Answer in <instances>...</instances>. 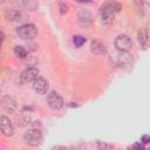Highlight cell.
Returning <instances> with one entry per match:
<instances>
[{"label": "cell", "instance_id": "obj_1", "mask_svg": "<svg viewBox=\"0 0 150 150\" xmlns=\"http://www.w3.org/2000/svg\"><path fill=\"white\" fill-rule=\"evenodd\" d=\"M121 9V5L117 2H105L102 7H101V20L103 23L108 25L112 21L114 15L116 12H120Z\"/></svg>", "mask_w": 150, "mask_h": 150}, {"label": "cell", "instance_id": "obj_2", "mask_svg": "<svg viewBox=\"0 0 150 150\" xmlns=\"http://www.w3.org/2000/svg\"><path fill=\"white\" fill-rule=\"evenodd\" d=\"M16 33H18L19 38H21L22 40H32L36 36L38 30L33 23H26V25L20 26L19 28H16Z\"/></svg>", "mask_w": 150, "mask_h": 150}, {"label": "cell", "instance_id": "obj_3", "mask_svg": "<svg viewBox=\"0 0 150 150\" xmlns=\"http://www.w3.org/2000/svg\"><path fill=\"white\" fill-rule=\"evenodd\" d=\"M23 138L29 145L36 146V145H40L42 143L43 136H42V132L39 129H29L25 132Z\"/></svg>", "mask_w": 150, "mask_h": 150}, {"label": "cell", "instance_id": "obj_4", "mask_svg": "<svg viewBox=\"0 0 150 150\" xmlns=\"http://www.w3.org/2000/svg\"><path fill=\"white\" fill-rule=\"evenodd\" d=\"M39 77V70L35 67H28L20 74V82L21 83H29L34 82Z\"/></svg>", "mask_w": 150, "mask_h": 150}, {"label": "cell", "instance_id": "obj_5", "mask_svg": "<svg viewBox=\"0 0 150 150\" xmlns=\"http://www.w3.org/2000/svg\"><path fill=\"white\" fill-rule=\"evenodd\" d=\"M115 47L120 52H128L132 47V41L128 35H120L115 40Z\"/></svg>", "mask_w": 150, "mask_h": 150}, {"label": "cell", "instance_id": "obj_6", "mask_svg": "<svg viewBox=\"0 0 150 150\" xmlns=\"http://www.w3.org/2000/svg\"><path fill=\"white\" fill-rule=\"evenodd\" d=\"M47 103H48V105H49L52 109L59 110V109H61L62 105H63V100H62V97L60 96L59 93H56V91H50V93L48 94V97H47Z\"/></svg>", "mask_w": 150, "mask_h": 150}, {"label": "cell", "instance_id": "obj_7", "mask_svg": "<svg viewBox=\"0 0 150 150\" xmlns=\"http://www.w3.org/2000/svg\"><path fill=\"white\" fill-rule=\"evenodd\" d=\"M1 107L6 112H14L16 109V100L12 95H4L1 98Z\"/></svg>", "mask_w": 150, "mask_h": 150}, {"label": "cell", "instance_id": "obj_8", "mask_svg": "<svg viewBox=\"0 0 150 150\" xmlns=\"http://www.w3.org/2000/svg\"><path fill=\"white\" fill-rule=\"evenodd\" d=\"M0 128H1V132L5 136H7V137L13 136V134H14V127H13V124L9 121L8 117H6V116H1L0 117Z\"/></svg>", "mask_w": 150, "mask_h": 150}, {"label": "cell", "instance_id": "obj_9", "mask_svg": "<svg viewBox=\"0 0 150 150\" xmlns=\"http://www.w3.org/2000/svg\"><path fill=\"white\" fill-rule=\"evenodd\" d=\"M77 21H79V25L81 27L88 28L91 25V21H93L90 12L88 9H81L79 12V15H77Z\"/></svg>", "mask_w": 150, "mask_h": 150}, {"label": "cell", "instance_id": "obj_10", "mask_svg": "<svg viewBox=\"0 0 150 150\" xmlns=\"http://www.w3.org/2000/svg\"><path fill=\"white\" fill-rule=\"evenodd\" d=\"M48 81L45 79V77H42V76H39L34 82H33V88H34V90L38 93V94H40V95H43V94H46L47 93V90H48Z\"/></svg>", "mask_w": 150, "mask_h": 150}, {"label": "cell", "instance_id": "obj_11", "mask_svg": "<svg viewBox=\"0 0 150 150\" xmlns=\"http://www.w3.org/2000/svg\"><path fill=\"white\" fill-rule=\"evenodd\" d=\"M90 49L94 54L96 55H103L105 54L107 52V48H105V45L104 42H102L101 40H94L91 42V46H90Z\"/></svg>", "mask_w": 150, "mask_h": 150}, {"label": "cell", "instance_id": "obj_12", "mask_svg": "<svg viewBox=\"0 0 150 150\" xmlns=\"http://www.w3.org/2000/svg\"><path fill=\"white\" fill-rule=\"evenodd\" d=\"M5 18L7 21H11V22L21 21L22 20V13L18 9H7L5 12Z\"/></svg>", "mask_w": 150, "mask_h": 150}, {"label": "cell", "instance_id": "obj_13", "mask_svg": "<svg viewBox=\"0 0 150 150\" xmlns=\"http://www.w3.org/2000/svg\"><path fill=\"white\" fill-rule=\"evenodd\" d=\"M13 52H14V55L18 56V57H20V59H25L27 56V50L22 46H15L14 49H13Z\"/></svg>", "mask_w": 150, "mask_h": 150}, {"label": "cell", "instance_id": "obj_14", "mask_svg": "<svg viewBox=\"0 0 150 150\" xmlns=\"http://www.w3.org/2000/svg\"><path fill=\"white\" fill-rule=\"evenodd\" d=\"M73 43L79 48V47H81V46H83L86 43V38L82 36V35H75L73 38Z\"/></svg>", "mask_w": 150, "mask_h": 150}, {"label": "cell", "instance_id": "obj_15", "mask_svg": "<svg viewBox=\"0 0 150 150\" xmlns=\"http://www.w3.org/2000/svg\"><path fill=\"white\" fill-rule=\"evenodd\" d=\"M138 41L142 46H145L146 45V41H148V35H146V32L145 30H141L138 33Z\"/></svg>", "mask_w": 150, "mask_h": 150}, {"label": "cell", "instance_id": "obj_16", "mask_svg": "<svg viewBox=\"0 0 150 150\" xmlns=\"http://www.w3.org/2000/svg\"><path fill=\"white\" fill-rule=\"evenodd\" d=\"M96 145H97V149H98V150H111V149H112V145H110V144H108V143H104V142H102V141H98V142L96 143Z\"/></svg>", "mask_w": 150, "mask_h": 150}, {"label": "cell", "instance_id": "obj_17", "mask_svg": "<svg viewBox=\"0 0 150 150\" xmlns=\"http://www.w3.org/2000/svg\"><path fill=\"white\" fill-rule=\"evenodd\" d=\"M22 5H23L26 8L30 9V11L35 9V8L39 6V4H38L36 1H23V2H22Z\"/></svg>", "mask_w": 150, "mask_h": 150}, {"label": "cell", "instance_id": "obj_18", "mask_svg": "<svg viewBox=\"0 0 150 150\" xmlns=\"http://www.w3.org/2000/svg\"><path fill=\"white\" fill-rule=\"evenodd\" d=\"M128 150H145V149H144V144L143 143H135Z\"/></svg>", "mask_w": 150, "mask_h": 150}, {"label": "cell", "instance_id": "obj_19", "mask_svg": "<svg viewBox=\"0 0 150 150\" xmlns=\"http://www.w3.org/2000/svg\"><path fill=\"white\" fill-rule=\"evenodd\" d=\"M59 8H60V13L61 14H66L68 12V6L64 2H59Z\"/></svg>", "mask_w": 150, "mask_h": 150}, {"label": "cell", "instance_id": "obj_20", "mask_svg": "<svg viewBox=\"0 0 150 150\" xmlns=\"http://www.w3.org/2000/svg\"><path fill=\"white\" fill-rule=\"evenodd\" d=\"M141 142H142L143 144L149 143V142H150V136H149V135H143L142 138H141Z\"/></svg>", "mask_w": 150, "mask_h": 150}, {"label": "cell", "instance_id": "obj_21", "mask_svg": "<svg viewBox=\"0 0 150 150\" xmlns=\"http://www.w3.org/2000/svg\"><path fill=\"white\" fill-rule=\"evenodd\" d=\"M52 150H68L66 146H62V145H59V146H54Z\"/></svg>", "mask_w": 150, "mask_h": 150}, {"label": "cell", "instance_id": "obj_22", "mask_svg": "<svg viewBox=\"0 0 150 150\" xmlns=\"http://www.w3.org/2000/svg\"><path fill=\"white\" fill-rule=\"evenodd\" d=\"M146 150H150V149H146Z\"/></svg>", "mask_w": 150, "mask_h": 150}]
</instances>
